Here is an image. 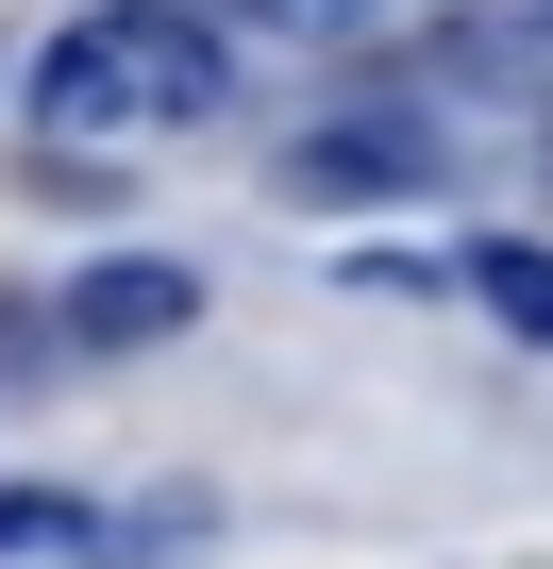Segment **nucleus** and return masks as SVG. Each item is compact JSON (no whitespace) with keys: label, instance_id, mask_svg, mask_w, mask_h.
<instances>
[{"label":"nucleus","instance_id":"6","mask_svg":"<svg viewBox=\"0 0 553 569\" xmlns=\"http://www.w3.org/2000/svg\"><path fill=\"white\" fill-rule=\"evenodd\" d=\"M201 536H218V502H201V486H151V502H101L85 552H101V569H185Z\"/></svg>","mask_w":553,"mask_h":569},{"label":"nucleus","instance_id":"9","mask_svg":"<svg viewBox=\"0 0 553 569\" xmlns=\"http://www.w3.org/2000/svg\"><path fill=\"white\" fill-rule=\"evenodd\" d=\"M251 18H268V34H319V51H336V34H369V18H386V0H251Z\"/></svg>","mask_w":553,"mask_h":569},{"label":"nucleus","instance_id":"4","mask_svg":"<svg viewBox=\"0 0 553 569\" xmlns=\"http://www.w3.org/2000/svg\"><path fill=\"white\" fill-rule=\"evenodd\" d=\"M18 101H34V134H51V151H85V134H135V84H118L101 18H68V34L34 51V84H18Z\"/></svg>","mask_w":553,"mask_h":569},{"label":"nucleus","instance_id":"10","mask_svg":"<svg viewBox=\"0 0 553 569\" xmlns=\"http://www.w3.org/2000/svg\"><path fill=\"white\" fill-rule=\"evenodd\" d=\"M51 369V319H18V302H0V386H34Z\"/></svg>","mask_w":553,"mask_h":569},{"label":"nucleus","instance_id":"1","mask_svg":"<svg viewBox=\"0 0 553 569\" xmlns=\"http://www.w3.org/2000/svg\"><path fill=\"white\" fill-rule=\"evenodd\" d=\"M436 168H453V151H436V118H419V101H336V118L286 151V184H303V201H419Z\"/></svg>","mask_w":553,"mask_h":569},{"label":"nucleus","instance_id":"8","mask_svg":"<svg viewBox=\"0 0 553 569\" xmlns=\"http://www.w3.org/2000/svg\"><path fill=\"white\" fill-rule=\"evenodd\" d=\"M101 536V502L85 486H0V569H34V552H85Z\"/></svg>","mask_w":553,"mask_h":569},{"label":"nucleus","instance_id":"3","mask_svg":"<svg viewBox=\"0 0 553 569\" xmlns=\"http://www.w3.org/2000/svg\"><path fill=\"white\" fill-rule=\"evenodd\" d=\"M201 319V268H168V251H101L68 302H51V352H168Z\"/></svg>","mask_w":553,"mask_h":569},{"label":"nucleus","instance_id":"5","mask_svg":"<svg viewBox=\"0 0 553 569\" xmlns=\"http://www.w3.org/2000/svg\"><path fill=\"white\" fill-rule=\"evenodd\" d=\"M436 284H470V302L520 336V352H553V234H486L470 268H436Z\"/></svg>","mask_w":553,"mask_h":569},{"label":"nucleus","instance_id":"7","mask_svg":"<svg viewBox=\"0 0 553 569\" xmlns=\"http://www.w3.org/2000/svg\"><path fill=\"white\" fill-rule=\"evenodd\" d=\"M419 84H453V101H520L536 51H520V18H453V34H419Z\"/></svg>","mask_w":553,"mask_h":569},{"label":"nucleus","instance_id":"2","mask_svg":"<svg viewBox=\"0 0 553 569\" xmlns=\"http://www.w3.org/2000/svg\"><path fill=\"white\" fill-rule=\"evenodd\" d=\"M101 51H118L135 118H218V101H235V34L201 18V0H118V18H101Z\"/></svg>","mask_w":553,"mask_h":569},{"label":"nucleus","instance_id":"11","mask_svg":"<svg viewBox=\"0 0 553 569\" xmlns=\"http://www.w3.org/2000/svg\"><path fill=\"white\" fill-rule=\"evenodd\" d=\"M520 51H536V84H553V0H520Z\"/></svg>","mask_w":553,"mask_h":569}]
</instances>
